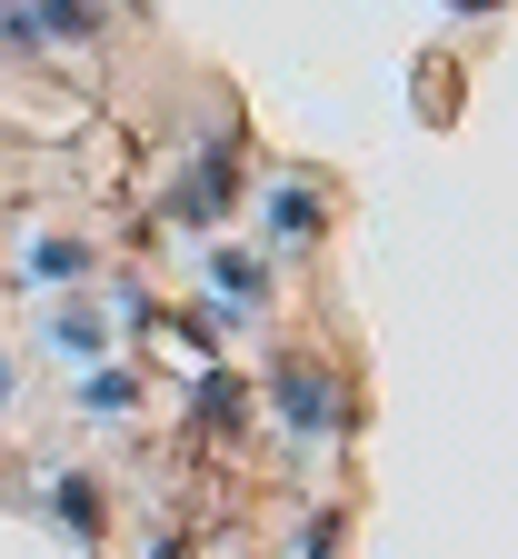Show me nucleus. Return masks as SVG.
Segmentation results:
<instances>
[{"label": "nucleus", "instance_id": "9d476101", "mask_svg": "<svg viewBox=\"0 0 518 559\" xmlns=\"http://www.w3.org/2000/svg\"><path fill=\"white\" fill-rule=\"evenodd\" d=\"M459 11H489V0H459Z\"/></svg>", "mask_w": 518, "mask_h": 559}, {"label": "nucleus", "instance_id": "1a4fd4ad", "mask_svg": "<svg viewBox=\"0 0 518 559\" xmlns=\"http://www.w3.org/2000/svg\"><path fill=\"white\" fill-rule=\"evenodd\" d=\"M0 400H11V360H0Z\"/></svg>", "mask_w": 518, "mask_h": 559}, {"label": "nucleus", "instance_id": "20e7f679", "mask_svg": "<svg viewBox=\"0 0 518 559\" xmlns=\"http://www.w3.org/2000/svg\"><path fill=\"white\" fill-rule=\"evenodd\" d=\"M269 230H279V240H310V230H320V200H310V190H279V200H269Z\"/></svg>", "mask_w": 518, "mask_h": 559}, {"label": "nucleus", "instance_id": "39448f33", "mask_svg": "<svg viewBox=\"0 0 518 559\" xmlns=\"http://www.w3.org/2000/svg\"><path fill=\"white\" fill-rule=\"evenodd\" d=\"M130 400H140V390H130V370H91V390H81V409H91V419H120Z\"/></svg>", "mask_w": 518, "mask_h": 559}, {"label": "nucleus", "instance_id": "7ed1b4c3", "mask_svg": "<svg viewBox=\"0 0 518 559\" xmlns=\"http://www.w3.org/2000/svg\"><path fill=\"white\" fill-rule=\"evenodd\" d=\"M50 510H60L70 530H100V489H91V479H70V469H60V479H50Z\"/></svg>", "mask_w": 518, "mask_h": 559}, {"label": "nucleus", "instance_id": "0eeeda50", "mask_svg": "<svg viewBox=\"0 0 518 559\" xmlns=\"http://www.w3.org/2000/svg\"><path fill=\"white\" fill-rule=\"evenodd\" d=\"M219 290H230V300H260V290H269V270H260L250 250H219Z\"/></svg>", "mask_w": 518, "mask_h": 559}, {"label": "nucleus", "instance_id": "423d86ee", "mask_svg": "<svg viewBox=\"0 0 518 559\" xmlns=\"http://www.w3.org/2000/svg\"><path fill=\"white\" fill-rule=\"evenodd\" d=\"M81 270H91L81 240H40V250H31V280H81Z\"/></svg>", "mask_w": 518, "mask_h": 559}, {"label": "nucleus", "instance_id": "f03ea898", "mask_svg": "<svg viewBox=\"0 0 518 559\" xmlns=\"http://www.w3.org/2000/svg\"><path fill=\"white\" fill-rule=\"evenodd\" d=\"M279 419H289V430H329V419H339V390L320 370H279Z\"/></svg>", "mask_w": 518, "mask_h": 559}, {"label": "nucleus", "instance_id": "f257e3e1", "mask_svg": "<svg viewBox=\"0 0 518 559\" xmlns=\"http://www.w3.org/2000/svg\"><path fill=\"white\" fill-rule=\"evenodd\" d=\"M100 31V0H21L0 11V40H91Z\"/></svg>", "mask_w": 518, "mask_h": 559}, {"label": "nucleus", "instance_id": "6e6552de", "mask_svg": "<svg viewBox=\"0 0 518 559\" xmlns=\"http://www.w3.org/2000/svg\"><path fill=\"white\" fill-rule=\"evenodd\" d=\"M240 400H250L240 380H200V409H209V419H240Z\"/></svg>", "mask_w": 518, "mask_h": 559}]
</instances>
